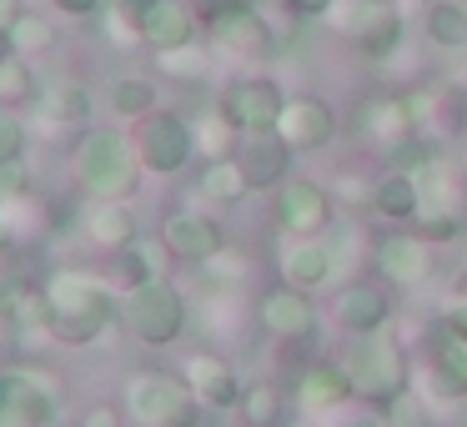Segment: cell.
Here are the masks:
<instances>
[{
    "mask_svg": "<svg viewBox=\"0 0 467 427\" xmlns=\"http://www.w3.org/2000/svg\"><path fill=\"white\" fill-rule=\"evenodd\" d=\"M46 297H51V327H46V337H56L66 347H91L121 317V297L101 276H86V272H56L46 282Z\"/></svg>",
    "mask_w": 467,
    "mask_h": 427,
    "instance_id": "6da1fadb",
    "label": "cell"
},
{
    "mask_svg": "<svg viewBox=\"0 0 467 427\" xmlns=\"http://www.w3.org/2000/svg\"><path fill=\"white\" fill-rule=\"evenodd\" d=\"M71 172L91 202H131L141 192V151L136 136L111 131V126H91L71 151Z\"/></svg>",
    "mask_w": 467,
    "mask_h": 427,
    "instance_id": "7a4b0ae2",
    "label": "cell"
},
{
    "mask_svg": "<svg viewBox=\"0 0 467 427\" xmlns=\"http://www.w3.org/2000/svg\"><path fill=\"white\" fill-rule=\"evenodd\" d=\"M347 372V387H352V397H367V402H392L397 392H407V377H412V362H407L402 342L397 337L382 332H367L357 337L352 347L342 352V362H337Z\"/></svg>",
    "mask_w": 467,
    "mask_h": 427,
    "instance_id": "3957f363",
    "label": "cell"
},
{
    "mask_svg": "<svg viewBox=\"0 0 467 427\" xmlns=\"http://www.w3.org/2000/svg\"><path fill=\"white\" fill-rule=\"evenodd\" d=\"M196 392L182 372H166V367H146L131 372L126 382V412L136 427H196Z\"/></svg>",
    "mask_w": 467,
    "mask_h": 427,
    "instance_id": "277c9868",
    "label": "cell"
},
{
    "mask_svg": "<svg viewBox=\"0 0 467 427\" xmlns=\"http://www.w3.org/2000/svg\"><path fill=\"white\" fill-rule=\"evenodd\" d=\"M121 322H126V332H131L136 342L171 347V342H182V332H186V297L176 292L166 276L141 282V286H126Z\"/></svg>",
    "mask_w": 467,
    "mask_h": 427,
    "instance_id": "5b68a950",
    "label": "cell"
},
{
    "mask_svg": "<svg viewBox=\"0 0 467 427\" xmlns=\"http://www.w3.org/2000/svg\"><path fill=\"white\" fill-rule=\"evenodd\" d=\"M61 412V392L46 372L11 367L0 372V427H51Z\"/></svg>",
    "mask_w": 467,
    "mask_h": 427,
    "instance_id": "8992f818",
    "label": "cell"
},
{
    "mask_svg": "<svg viewBox=\"0 0 467 427\" xmlns=\"http://www.w3.org/2000/svg\"><path fill=\"white\" fill-rule=\"evenodd\" d=\"M282 106H286V96H282V86H276L272 76H236V81L222 91L216 111H222V121L232 126V131L256 136V131H276Z\"/></svg>",
    "mask_w": 467,
    "mask_h": 427,
    "instance_id": "52a82bcc",
    "label": "cell"
},
{
    "mask_svg": "<svg viewBox=\"0 0 467 427\" xmlns=\"http://www.w3.org/2000/svg\"><path fill=\"white\" fill-rule=\"evenodd\" d=\"M136 151H141L146 172L176 176L196 156V131H192V121H186V116L161 111V106H156V111L141 116V126H136Z\"/></svg>",
    "mask_w": 467,
    "mask_h": 427,
    "instance_id": "ba28073f",
    "label": "cell"
},
{
    "mask_svg": "<svg viewBox=\"0 0 467 427\" xmlns=\"http://www.w3.org/2000/svg\"><path fill=\"white\" fill-rule=\"evenodd\" d=\"M206 31L232 56H266L272 51L276 21H266L252 0H212L206 5Z\"/></svg>",
    "mask_w": 467,
    "mask_h": 427,
    "instance_id": "9c48e42d",
    "label": "cell"
},
{
    "mask_svg": "<svg viewBox=\"0 0 467 427\" xmlns=\"http://www.w3.org/2000/svg\"><path fill=\"white\" fill-rule=\"evenodd\" d=\"M256 327H262L266 337H276V342H302V337L317 332V307H312V292H302V286H266L262 297H256Z\"/></svg>",
    "mask_w": 467,
    "mask_h": 427,
    "instance_id": "30bf717a",
    "label": "cell"
},
{
    "mask_svg": "<svg viewBox=\"0 0 467 427\" xmlns=\"http://www.w3.org/2000/svg\"><path fill=\"white\" fill-rule=\"evenodd\" d=\"M276 226L286 236H322L332 226V192L312 176H296L276 192Z\"/></svg>",
    "mask_w": 467,
    "mask_h": 427,
    "instance_id": "8fae6325",
    "label": "cell"
},
{
    "mask_svg": "<svg viewBox=\"0 0 467 427\" xmlns=\"http://www.w3.org/2000/svg\"><path fill=\"white\" fill-rule=\"evenodd\" d=\"M276 136H282L292 151H327L332 136H337V111L322 96H286Z\"/></svg>",
    "mask_w": 467,
    "mask_h": 427,
    "instance_id": "7c38bea8",
    "label": "cell"
},
{
    "mask_svg": "<svg viewBox=\"0 0 467 427\" xmlns=\"http://www.w3.org/2000/svg\"><path fill=\"white\" fill-rule=\"evenodd\" d=\"M186 382H192L196 402L212 407V412H232V407H242V377H236V367L226 362V357L216 352H192L186 357Z\"/></svg>",
    "mask_w": 467,
    "mask_h": 427,
    "instance_id": "4fadbf2b",
    "label": "cell"
},
{
    "mask_svg": "<svg viewBox=\"0 0 467 427\" xmlns=\"http://www.w3.org/2000/svg\"><path fill=\"white\" fill-rule=\"evenodd\" d=\"M357 136H362L367 146H382V151H392L407 136H417L407 96H367V101L357 106Z\"/></svg>",
    "mask_w": 467,
    "mask_h": 427,
    "instance_id": "5bb4252c",
    "label": "cell"
},
{
    "mask_svg": "<svg viewBox=\"0 0 467 427\" xmlns=\"http://www.w3.org/2000/svg\"><path fill=\"white\" fill-rule=\"evenodd\" d=\"M0 317L11 322V332H46L51 327V297H46V282L36 276H0Z\"/></svg>",
    "mask_w": 467,
    "mask_h": 427,
    "instance_id": "9a60e30c",
    "label": "cell"
},
{
    "mask_svg": "<svg viewBox=\"0 0 467 427\" xmlns=\"http://www.w3.org/2000/svg\"><path fill=\"white\" fill-rule=\"evenodd\" d=\"M136 36L151 51H176V46L196 41V11L186 0H146L141 21H136Z\"/></svg>",
    "mask_w": 467,
    "mask_h": 427,
    "instance_id": "2e32d148",
    "label": "cell"
},
{
    "mask_svg": "<svg viewBox=\"0 0 467 427\" xmlns=\"http://www.w3.org/2000/svg\"><path fill=\"white\" fill-rule=\"evenodd\" d=\"M161 242L171 246V256L202 266V262H212V256L226 246V232L212 222V216H202V212H171L161 222Z\"/></svg>",
    "mask_w": 467,
    "mask_h": 427,
    "instance_id": "e0dca14e",
    "label": "cell"
},
{
    "mask_svg": "<svg viewBox=\"0 0 467 427\" xmlns=\"http://www.w3.org/2000/svg\"><path fill=\"white\" fill-rule=\"evenodd\" d=\"M232 156H236V166L246 172V182H252V192H266V186H276L286 172H292V146H286L276 131L242 136V141L232 146Z\"/></svg>",
    "mask_w": 467,
    "mask_h": 427,
    "instance_id": "ac0fdd59",
    "label": "cell"
},
{
    "mask_svg": "<svg viewBox=\"0 0 467 427\" xmlns=\"http://www.w3.org/2000/svg\"><path fill=\"white\" fill-rule=\"evenodd\" d=\"M372 262H377V272H382L392 286H417V282H427V272H432V252H427V242L417 232L382 236Z\"/></svg>",
    "mask_w": 467,
    "mask_h": 427,
    "instance_id": "d6986e66",
    "label": "cell"
},
{
    "mask_svg": "<svg viewBox=\"0 0 467 427\" xmlns=\"http://www.w3.org/2000/svg\"><path fill=\"white\" fill-rule=\"evenodd\" d=\"M332 317L352 337H367V332H382V327L392 322V302H387V292L377 282H352V286H342V292H337Z\"/></svg>",
    "mask_w": 467,
    "mask_h": 427,
    "instance_id": "ffe728a7",
    "label": "cell"
},
{
    "mask_svg": "<svg viewBox=\"0 0 467 427\" xmlns=\"http://www.w3.org/2000/svg\"><path fill=\"white\" fill-rule=\"evenodd\" d=\"M337 256L322 236H292V246L282 252V282L302 286V292H317L322 282H332Z\"/></svg>",
    "mask_w": 467,
    "mask_h": 427,
    "instance_id": "44dd1931",
    "label": "cell"
},
{
    "mask_svg": "<svg viewBox=\"0 0 467 427\" xmlns=\"http://www.w3.org/2000/svg\"><path fill=\"white\" fill-rule=\"evenodd\" d=\"M31 106H36V116L51 121V126H86L96 111V96L86 91L81 81H46Z\"/></svg>",
    "mask_w": 467,
    "mask_h": 427,
    "instance_id": "7402d4cb",
    "label": "cell"
},
{
    "mask_svg": "<svg viewBox=\"0 0 467 427\" xmlns=\"http://www.w3.org/2000/svg\"><path fill=\"white\" fill-rule=\"evenodd\" d=\"M86 236H91L101 252H121L141 236V216H136L131 202H96L86 212Z\"/></svg>",
    "mask_w": 467,
    "mask_h": 427,
    "instance_id": "603a6c76",
    "label": "cell"
},
{
    "mask_svg": "<svg viewBox=\"0 0 467 427\" xmlns=\"http://www.w3.org/2000/svg\"><path fill=\"white\" fill-rule=\"evenodd\" d=\"M347 397H352V387H347V372L337 362H312L296 372V402H302V412H332Z\"/></svg>",
    "mask_w": 467,
    "mask_h": 427,
    "instance_id": "cb8c5ba5",
    "label": "cell"
},
{
    "mask_svg": "<svg viewBox=\"0 0 467 427\" xmlns=\"http://www.w3.org/2000/svg\"><path fill=\"white\" fill-rule=\"evenodd\" d=\"M417 206H422V192H417V176L407 172H387L372 182V212L387 216V222H417Z\"/></svg>",
    "mask_w": 467,
    "mask_h": 427,
    "instance_id": "d4e9b609",
    "label": "cell"
},
{
    "mask_svg": "<svg viewBox=\"0 0 467 427\" xmlns=\"http://www.w3.org/2000/svg\"><path fill=\"white\" fill-rule=\"evenodd\" d=\"M432 382L437 397H467V342L452 332H437L432 342Z\"/></svg>",
    "mask_w": 467,
    "mask_h": 427,
    "instance_id": "484cf974",
    "label": "cell"
},
{
    "mask_svg": "<svg viewBox=\"0 0 467 427\" xmlns=\"http://www.w3.org/2000/svg\"><path fill=\"white\" fill-rule=\"evenodd\" d=\"M166 256H171V246H166L161 232H156V236H136L131 246H121V252H116V266H121L126 286H141V282L166 276Z\"/></svg>",
    "mask_w": 467,
    "mask_h": 427,
    "instance_id": "4316f807",
    "label": "cell"
},
{
    "mask_svg": "<svg viewBox=\"0 0 467 427\" xmlns=\"http://www.w3.org/2000/svg\"><path fill=\"white\" fill-rule=\"evenodd\" d=\"M196 192H202L206 202H216V206H236L246 192H252V182H246V172L236 166V156H212Z\"/></svg>",
    "mask_w": 467,
    "mask_h": 427,
    "instance_id": "83f0119b",
    "label": "cell"
},
{
    "mask_svg": "<svg viewBox=\"0 0 467 427\" xmlns=\"http://www.w3.org/2000/svg\"><path fill=\"white\" fill-rule=\"evenodd\" d=\"M422 31L432 46H442V51H462L467 46V5H457V0H432L422 11Z\"/></svg>",
    "mask_w": 467,
    "mask_h": 427,
    "instance_id": "f1b7e54d",
    "label": "cell"
},
{
    "mask_svg": "<svg viewBox=\"0 0 467 427\" xmlns=\"http://www.w3.org/2000/svg\"><path fill=\"white\" fill-rule=\"evenodd\" d=\"M106 106H111L121 121H141V116L156 111V86L146 76H116L106 86Z\"/></svg>",
    "mask_w": 467,
    "mask_h": 427,
    "instance_id": "f546056e",
    "label": "cell"
},
{
    "mask_svg": "<svg viewBox=\"0 0 467 427\" xmlns=\"http://www.w3.org/2000/svg\"><path fill=\"white\" fill-rule=\"evenodd\" d=\"M5 51H11V56H26V61L56 51V26L46 21V16H36V11H21V21H16L11 36H5Z\"/></svg>",
    "mask_w": 467,
    "mask_h": 427,
    "instance_id": "4dcf8cb0",
    "label": "cell"
},
{
    "mask_svg": "<svg viewBox=\"0 0 467 427\" xmlns=\"http://www.w3.org/2000/svg\"><path fill=\"white\" fill-rule=\"evenodd\" d=\"M36 76H31V61L26 56H11L0 51V111H16V106L36 101Z\"/></svg>",
    "mask_w": 467,
    "mask_h": 427,
    "instance_id": "1f68e13d",
    "label": "cell"
},
{
    "mask_svg": "<svg viewBox=\"0 0 467 427\" xmlns=\"http://www.w3.org/2000/svg\"><path fill=\"white\" fill-rule=\"evenodd\" d=\"M156 71L166 76V81H206L212 76V51L206 46H176V51H156Z\"/></svg>",
    "mask_w": 467,
    "mask_h": 427,
    "instance_id": "d6a6232c",
    "label": "cell"
},
{
    "mask_svg": "<svg viewBox=\"0 0 467 427\" xmlns=\"http://www.w3.org/2000/svg\"><path fill=\"white\" fill-rule=\"evenodd\" d=\"M242 417H246V427H286V397H282V387H272V382L246 387V392H242Z\"/></svg>",
    "mask_w": 467,
    "mask_h": 427,
    "instance_id": "836d02e7",
    "label": "cell"
},
{
    "mask_svg": "<svg viewBox=\"0 0 467 427\" xmlns=\"http://www.w3.org/2000/svg\"><path fill=\"white\" fill-rule=\"evenodd\" d=\"M382 422L387 427H427V402L407 387V392L392 397V402H382Z\"/></svg>",
    "mask_w": 467,
    "mask_h": 427,
    "instance_id": "e575fe53",
    "label": "cell"
},
{
    "mask_svg": "<svg viewBox=\"0 0 467 427\" xmlns=\"http://www.w3.org/2000/svg\"><path fill=\"white\" fill-rule=\"evenodd\" d=\"M192 131H196V151H206V156H232L226 146H236V141H232V126L222 121V111L192 121Z\"/></svg>",
    "mask_w": 467,
    "mask_h": 427,
    "instance_id": "d590c367",
    "label": "cell"
},
{
    "mask_svg": "<svg viewBox=\"0 0 467 427\" xmlns=\"http://www.w3.org/2000/svg\"><path fill=\"white\" fill-rule=\"evenodd\" d=\"M202 272L212 286H236V282H246V256L232 252V246H222L212 262H202Z\"/></svg>",
    "mask_w": 467,
    "mask_h": 427,
    "instance_id": "8d00e7d4",
    "label": "cell"
},
{
    "mask_svg": "<svg viewBox=\"0 0 467 427\" xmlns=\"http://www.w3.org/2000/svg\"><path fill=\"white\" fill-rule=\"evenodd\" d=\"M26 141H31V131H26V121L16 111H0V161H16V156H26Z\"/></svg>",
    "mask_w": 467,
    "mask_h": 427,
    "instance_id": "74e56055",
    "label": "cell"
},
{
    "mask_svg": "<svg viewBox=\"0 0 467 427\" xmlns=\"http://www.w3.org/2000/svg\"><path fill=\"white\" fill-rule=\"evenodd\" d=\"M0 196H31V166H26V156L0 161Z\"/></svg>",
    "mask_w": 467,
    "mask_h": 427,
    "instance_id": "f35d334b",
    "label": "cell"
},
{
    "mask_svg": "<svg viewBox=\"0 0 467 427\" xmlns=\"http://www.w3.org/2000/svg\"><path fill=\"white\" fill-rule=\"evenodd\" d=\"M442 332H452L467 342V297H452V302L442 307Z\"/></svg>",
    "mask_w": 467,
    "mask_h": 427,
    "instance_id": "ab89813d",
    "label": "cell"
},
{
    "mask_svg": "<svg viewBox=\"0 0 467 427\" xmlns=\"http://www.w3.org/2000/svg\"><path fill=\"white\" fill-rule=\"evenodd\" d=\"M282 5L296 16V21H312V16H327V11H332L337 0H282Z\"/></svg>",
    "mask_w": 467,
    "mask_h": 427,
    "instance_id": "60d3db41",
    "label": "cell"
},
{
    "mask_svg": "<svg viewBox=\"0 0 467 427\" xmlns=\"http://www.w3.org/2000/svg\"><path fill=\"white\" fill-rule=\"evenodd\" d=\"M111 0H56V11H66V16H101Z\"/></svg>",
    "mask_w": 467,
    "mask_h": 427,
    "instance_id": "b9f144b4",
    "label": "cell"
},
{
    "mask_svg": "<svg viewBox=\"0 0 467 427\" xmlns=\"http://www.w3.org/2000/svg\"><path fill=\"white\" fill-rule=\"evenodd\" d=\"M16 21H21V0H0V46H5V36H11Z\"/></svg>",
    "mask_w": 467,
    "mask_h": 427,
    "instance_id": "7bdbcfd3",
    "label": "cell"
},
{
    "mask_svg": "<svg viewBox=\"0 0 467 427\" xmlns=\"http://www.w3.org/2000/svg\"><path fill=\"white\" fill-rule=\"evenodd\" d=\"M81 427H121V417H116V407H91L81 417Z\"/></svg>",
    "mask_w": 467,
    "mask_h": 427,
    "instance_id": "ee69618b",
    "label": "cell"
},
{
    "mask_svg": "<svg viewBox=\"0 0 467 427\" xmlns=\"http://www.w3.org/2000/svg\"><path fill=\"white\" fill-rule=\"evenodd\" d=\"M452 297H467V266H462V272L452 276Z\"/></svg>",
    "mask_w": 467,
    "mask_h": 427,
    "instance_id": "f6af8a7d",
    "label": "cell"
},
{
    "mask_svg": "<svg viewBox=\"0 0 467 427\" xmlns=\"http://www.w3.org/2000/svg\"><path fill=\"white\" fill-rule=\"evenodd\" d=\"M347 427H387L382 417H357V422H347Z\"/></svg>",
    "mask_w": 467,
    "mask_h": 427,
    "instance_id": "bcb514c9",
    "label": "cell"
},
{
    "mask_svg": "<svg viewBox=\"0 0 467 427\" xmlns=\"http://www.w3.org/2000/svg\"><path fill=\"white\" fill-rule=\"evenodd\" d=\"M5 327H11V322H5V317H0V337H5Z\"/></svg>",
    "mask_w": 467,
    "mask_h": 427,
    "instance_id": "7dc6e473",
    "label": "cell"
},
{
    "mask_svg": "<svg viewBox=\"0 0 467 427\" xmlns=\"http://www.w3.org/2000/svg\"><path fill=\"white\" fill-rule=\"evenodd\" d=\"M457 5H467V0H457Z\"/></svg>",
    "mask_w": 467,
    "mask_h": 427,
    "instance_id": "c3c4849f",
    "label": "cell"
},
{
    "mask_svg": "<svg viewBox=\"0 0 467 427\" xmlns=\"http://www.w3.org/2000/svg\"><path fill=\"white\" fill-rule=\"evenodd\" d=\"M302 427H312V422H302Z\"/></svg>",
    "mask_w": 467,
    "mask_h": 427,
    "instance_id": "681fc988",
    "label": "cell"
}]
</instances>
